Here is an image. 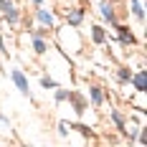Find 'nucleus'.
<instances>
[{
  "instance_id": "3",
  "label": "nucleus",
  "mask_w": 147,
  "mask_h": 147,
  "mask_svg": "<svg viewBox=\"0 0 147 147\" xmlns=\"http://www.w3.org/2000/svg\"><path fill=\"white\" fill-rule=\"evenodd\" d=\"M38 20H41V23H46V26H51V23H53V18L46 13V10H38Z\"/></svg>"
},
{
  "instance_id": "10",
  "label": "nucleus",
  "mask_w": 147,
  "mask_h": 147,
  "mask_svg": "<svg viewBox=\"0 0 147 147\" xmlns=\"http://www.w3.org/2000/svg\"><path fill=\"white\" fill-rule=\"evenodd\" d=\"M132 8H134V15H137V18H142V15H145V13H142V5H140V3H134Z\"/></svg>"
},
{
  "instance_id": "2",
  "label": "nucleus",
  "mask_w": 147,
  "mask_h": 147,
  "mask_svg": "<svg viewBox=\"0 0 147 147\" xmlns=\"http://www.w3.org/2000/svg\"><path fill=\"white\" fill-rule=\"evenodd\" d=\"M5 15H8V20H10V23L18 20V10H15L13 5H8V8H5Z\"/></svg>"
},
{
  "instance_id": "6",
  "label": "nucleus",
  "mask_w": 147,
  "mask_h": 147,
  "mask_svg": "<svg viewBox=\"0 0 147 147\" xmlns=\"http://www.w3.org/2000/svg\"><path fill=\"white\" fill-rule=\"evenodd\" d=\"M102 13H104V18L114 20V13H112V8H109V5H102Z\"/></svg>"
},
{
  "instance_id": "9",
  "label": "nucleus",
  "mask_w": 147,
  "mask_h": 147,
  "mask_svg": "<svg viewBox=\"0 0 147 147\" xmlns=\"http://www.w3.org/2000/svg\"><path fill=\"white\" fill-rule=\"evenodd\" d=\"M36 51H38V53H43V51H46V43L41 41V38H36Z\"/></svg>"
},
{
  "instance_id": "7",
  "label": "nucleus",
  "mask_w": 147,
  "mask_h": 147,
  "mask_svg": "<svg viewBox=\"0 0 147 147\" xmlns=\"http://www.w3.org/2000/svg\"><path fill=\"white\" fill-rule=\"evenodd\" d=\"M94 41H96V43H102V41H104V30L102 28H94Z\"/></svg>"
},
{
  "instance_id": "12",
  "label": "nucleus",
  "mask_w": 147,
  "mask_h": 147,
  "mask_svg": "<svg viewBox=\"0 0 147 147\" xmlns=\"http://www.w3.org/2000/svg\"><path fill=\"white\" fill-rule=\"evenodd\" d=\"M8 5H10V3H8V0H0V8H3V10H5V8H8Z\"/></svg>"
},
{
  "instance_id": "4",
  "label": "nucleus",
  "mask_w": 147,
  "mask_h": 147,
  "mask_svg": "<svg viewBox=\"0 0 147 147\" xmlns=\"http://www.w3.org/2000/svg\"><path fill=\"white\" fill-rule=\"evenodd\" d=\"M134 86L140 89V91H145V74H137L134 76Z\"/></svg>"
},
{
  "instance_id": "1",
  "label": "nucleus",
  "mask_w": 147,
  "mask_h": 147,
  "mask_svg": "<svg viewBox=\"0 0 147 147\" xmlns=\"http://www.w3.org/2000/svg\"><path fill=\"white\" fill-rule=\"evenodd\" d=\"M13 81L18 84V89H20L23 94H28V81H26V76H23L20 71H13Z\"/></svg>"
},
{
  "instance_id": "5",
  "label": "nucleus",
  "mask_w": 147,
  "mask_h": 147,
  "mask_svg": "<svg viewBox=\"0 0 147 147\" xmlns=\"http://www.w3.org/2000/svg\"><path fill=\"white\" fill-rule=\"evenodd\" d=\"M117 28H119V33H122V38H124V41H129V43L134 41V38H132V33H129V30L124 28V26H117Z\"/></svg>"
},
{
  "instance_id": "13",
  "label": "nucleus",
  "mask_w": 147,
  "mask_h": 147,
  "mask_svg": "<svg viewBox=\"0 0 147 147\" xmlns=\"http://www.w3.org/2000/svg\"><path fill=\"white\" fill-rule=\"evenodd\" d=\"M33 3H41V0H33Z\"/></svg>"
},
{
  "instance_id": "11",
  "label": "nucleus",
  "mask_w": 147,
  "mask_h": 147,
  "mask_svg": "<svg viewBox=\"0 0 147 147\" xmlns=\"http://www.w3.org/2000/svg\"><path fill=\"white\" fill-rule=\"evenodd\" d=\"M79 20H81V10H76V13H71V23H74V26H76Z\"/></svg>"
},
{
  "instance_id": "8",
  "label": "nucleus",
  "mask_w": 147,
  "mask_h": 147,
  "mask_svg": "<svg viewBox=\"0 0 147 147\" xmlns=\"http://www.w3.org/2000/svg\"><path fill=\"white\" fill-rule=\"evenodd\" d=\"M91 99H94V104H99L102 102V91L99 89H91Z\"/></svg>"
}]
</instances>
